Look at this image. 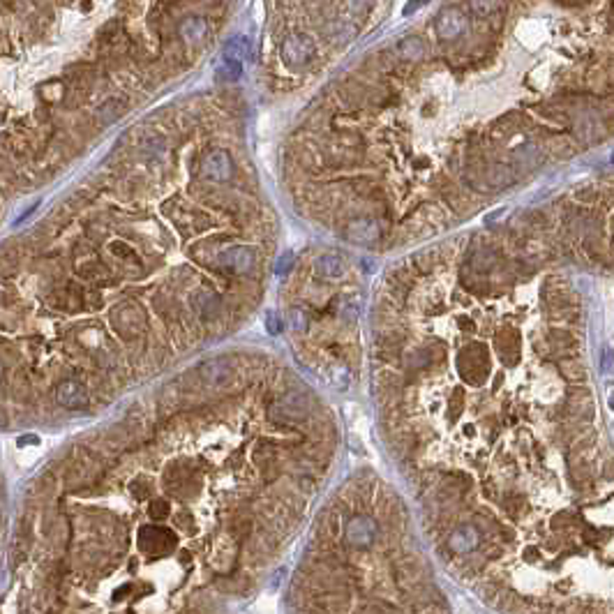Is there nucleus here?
Instances as JSON below:
<instances>
[{
  "label": "nucleus",
  "instance_id": "1",
  "mask_svg": "<svg viewBox=\"0 0 614 614\" xmlns=\"http://www.w3.org/2000/svg\"><path fill=\"white\" fill-rule=\"evenodd\" d=\"M309 409H312V402H309L307 395L302 393H289L282 399H277L275 406L270 409V416L275 420H282V423H291V420H300L305 418Z\"/></svg>",
  "mask_w": 614,
  "mask_h": 614
},
{
  "label": "nucleus",
  "instance_id": "2",
  "mask_svg": "<svg viewBox=\"0 0 614 614\" xmlns=\"http://www.w3.org/2000/svg\"><path fill=\"white\" fill-rule=\"evenodd\" d=\"M282 58L286 65L291 68H298V65H305L314 54V44L309 37L305 35H286L282 42Z\"/></svg>",
  "mask_w": 614,
  "mask_h": 614
},
{
  "label": "nucleus",
  "instance_id": "3",
  "mask_svg": "<svg viewBox=\"0 0 614 614\" xmlns=\"http://www.w3.org/2000/svg\"><path fill=\"white\" fill-rule=\"evenodd\" d=\"M201 169H204V176L208 181L227 183V181H231V176H233V160H231V155H229L227 151L217 148V151L206 155Z\"/></svg>",
  "mask_w": 614,
  "mask_h": 614
},
{
  "label": "nucleus",
  "instance_id": "4",
  "mask_svg": "<svg viewBox=\"0 0 614 614\" xmlns=\"http://www.w3.org/2000/svg\"><path fill=\"white\" fill-rule=\"evenodd\" d=\"M464 31H467V17L457 7H446L436 17V33H439L441 40H455Z\"/></svg>",
  "mask_w": 614,
  "mask_h": 614
},
{
  "label": "nucleus",
  "instance_id": "5",
  "mask_svg": "<svg viewBox=\"0 0 614 614\" xmlns=\"http://www.w3.org/2000/svg\"><path fill=\"white\" fill-rule=\"evenodd\" d=\"M199 376L208 383V386H229L236 379V372L227 365L224 360H208L204 365H199Z\"/></svg>",
  "mask_w": 614,
  "mask_h": 614
},
{
  "label": "nucleus",
  "instance_id": "6",
  "mask_svg": "<svg viewBox=\"0 0 614 614\" xmlns=\"http://www.w3.org/2000/svg\"><path fill=\"white\" fill-rule=\"evenodd\" d=\"M460 367L464 372V379L471 383H480L487 376V360L485 351L480 349H469L460 356Z\"/></svg>",
  "mask_w": 614,
  "mask_h": 614
},
{
  "label": "nucleus",
  "instance_id": "7",
  "mask_svg": "<svg viewBox=\"0 0 614 614\" xmlns=\"http://www.w3.org/2000/svg\"><path fill=\"white\" fill-rule=\"evenodd\" d=\"M254 261H256V252L252 247H245V245L231 247V250H227V252L222 254V263L229 266L233 273H240V275L252 273Z\"/></svg>",
  "mask_w": 614,
  "mask_h": 614
},
{
  "label": "nucleus",
  "instance_id": "8",
  "mask_svg": "<svg viewBox=\"0 0 614 614\" xmlns=\"http://www.w3.org/2000/svg\"><path fill=\"white\" fill-rule=\"evenodd\" d=\"M56 397H58V402H61L63 406H68V409H84V406L88 404L86 388L74 379H65L61 386L56 388Z\"/></svg>",
  "mask_w": 614,
  "mask_h": 614
},
{
  "label": "nucleus",
  "instance_id": "9",
  "mask_svg": "<svg viewBox=\"0 0 614 614\" xmlns=\"http://www.w3.org/2000/svg\"><path fill=\"white\" fill-rule=\"evenodd\" d=\"M346 238L353 243H360V245H367V243H374L379 238V224L374 220H353L349 227H346Z\"/></svg>",
  "mask_w": 614,
  "mask_h": 614
},
{
  "label": "nucleus",
  "instance_id": "10",
  "mask_svg": "<svg viewBox=\"0 0 614 614\" xmlns=\"http://www.w3.org/2000/svg\"><path fill=\"white\" fill-rule=\"evenodd\" d=\"M178 33H181L185 44H197L204 40L206 33H208V24H206V19L199 17V14H190V17L181 24Z\"/></svg>",
  "mask_w": 614,
  "mask_h": 614
},
{
  "label": "nucleus",
  "instance_id": "11",
  "mask_svg": "<svg viewBox=\"0 0 614 614\" xmlns=\"http://www.w3.org/2000/svg\"><path fill=\"white\" fill-rule=\"evenodd\" d=\"M346 270H349V266L337 254H323L319 256V261H316V273L325 279H342L346 275Z\"/></svg>",
  "mask_w": 614,
  "mask_h": 614
},
{
  "label": "nucleus",
  "instance_id": "12",
  "mask_svg": "<svg viewBox=\"0 0 614 614\" xmlns=\"http://www.w3.org/2000/svg\"><path fill=\"white\" fill-rule=\"evenodd\" d=\"M321 374L330 386H335L339 390L351 383V369L346 367L344 362H328V365L321 369Z\"/></svg>",
  "mask_w": 614,
  "mask_h": 614
},
{
  "label": "nucleus",
  "instance_id": "13",
  "mask_svg": "<svg viewBox=\"0 0 614 614\" xmlns=\"http://www.w3.org/2000/svg\"><path fill=\"white\" fill-rule=\"evenodd\" d=\"M192 307L204 316H215L220 312V298L213 291L199 289L192 293Z\"/></svg>",
  "mask_w": 614,
  "mask_h": 614
},
{
  "label": "nucleus",
  "instance_id": "14",
  "mask_svg": "<svg viewBox=\"0 0 614 614\" xmlns=\"http://www.w3.org/2000/svg\"><path fill=\"white\" fill-rule=\"evenodd\" d=\"M397 54L406 61H420L425 54V44L418 37H404V40L397 42Z\"/></svg>",
  "mask_w": 614,
  "mask_h": 614
},
{
  "label": "nucleus",
  "instance_id": "15",
  "mask_svg": "<svg viewBox=\"0 0 614 614\" xmlns=\"http://www.w3.org/2000/svg\"><path fill=\"white\" fill-rule=\"evenodd\" d=\"M360 307H362L360 293H349V296H344V298H342V305H339V312H342L344 319H351V321H353V319H356V316H358Z\"/></svg>",
  "mask_w": 614,
  "mask_h": 614
},
{
  "label": "nucleus",
  "instance_id": "16",
  "mask_svg": "<svg viewBox=\"0 0 614 614\" xmlns=\"http://www.w3.org/2000/svg\"><path fill=\"white\" fill-rule=\"evenodd\" d=\"M250 51V44L245 37H233L231 42L227 44V61H238L240 56H245Z\"/></svg>",
  "mask_w": 614,
  "mask_h": 614
},
{
  "label": "nucleus",
  "instance_id": "17",
  "mask_svg": "<svg viewBox=\"0 0 614 614\" xmlns=\"http://www.w3.org/2000/svg\"><path fill=\"white\" fill-rule=\"evenodd\" d=\"M291 323H293V330H298V332H305V330H307V325H309V321H307V312H305V309L296 307L293 312H291Z\"/></svg>",
  "mask_w": 614,
  "mask_h": 614
},
{
  "label": "nucleus",
  "instance_id": "18",
  "mask_svg": "<svg viewBox=\"0 0 614 614\" xmlns=\"http://www.w3.org/2000/svg\"><path fill=\"white\" fill-rule=\"evenodd\" d=\"M266 328H268V332L275 335V332L282 330V319H279L275 312H268V314H266Z\"/></svg>",
  "mask_w": 614,
  "mask_h": 614
},
{
  "label": "nucleus",
  "instance_id": "19",
  "mask_svg": "<svg viewBox=\"0 0 614 614\" xmlns=\"http://www.w3.org/2000/svg\"><path fill=\"white\" fill-rule=\"evenodd\" d=\"M612 164H614V151H612Z\"/></svg>",
  "mask_w": 614,
  "mask_h": 614
}]
</instances>
